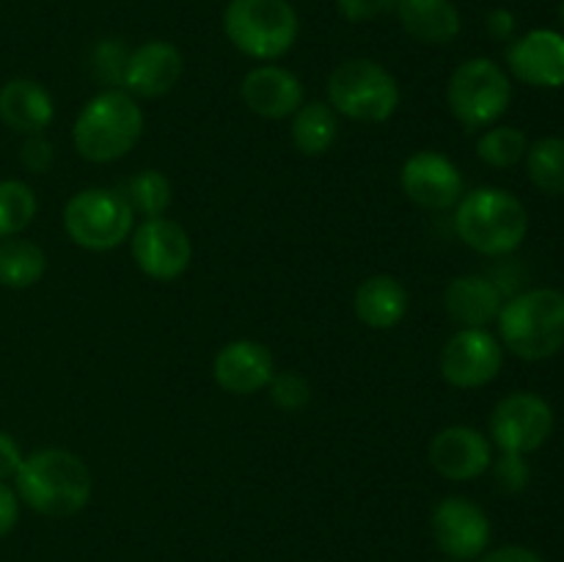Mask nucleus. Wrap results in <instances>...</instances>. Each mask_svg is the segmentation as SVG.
<instances>
[{
    "label": "nucleus",
    "mask_w": 564,
    "mask_h": 562,
    "mask_svg": "<svg viewBox=\"0 0 564 562\" xmlns=\"http://www.w3.org/2000/svg\"><path fill=\"white\" fill-rule=\"evenodd\" d=\"M14 483L20 501L39 516H75L91 499V472L83 457L61 446H44L22 457Z\"/></svg>",
    "instance_id": "f257e3e1"
},
{
    "label": "nucleus",
    "mask_w": 564,
    "mask_h": 562,
    "mask_svg": "<svg viewBox=\"0 0 564 562\" xmlns=\"http://www.w3.org/2000/svg\"><path fill=\"white\" fill-rule=\"evenodd\" d=\"M455 231L482 257H507L527 240L529 213L521 198L505 187H477L457 202Z\"/></svg>",
    "instance_id": "f03ea898"
},
{
    "label": "nucleus",
    "mask_w": 564,
    "mask_h": 562,
    "mask_svg": "<svg viewBox=\"0 0 564 562\" xmlns=\"http://www.w3.org/2000/svg\"><path fill=\"white\" fill-rule=\"evenodd\" d=\"M501 347L523 361H545L564 347V292L554 287H534L518 292L501 306Z\"/></svg>",
    "instance_id": "7ed1b4c3"
},
{
    "label": "nucleus",
    "mask_w": 564,
    "mask_h": 562,
    "mask_svg": "<svg viewBox=\"0 0 564 562\" xmlns=\"http://www.w3.org/2000/svg\"><path fill=\"white\" fill-rule=\"evenodd\" d=\"M143 136V110L124 88H105L88 99L72 127V143L88 163H113Z\"/></svg>",
    "instance_id": "20e7f679"
},
{
    "label": "nucleus",
    "mask_w": 564,
    "mask_h": 562,
    "mask_svg": "<svg viewBox=\"0 0 564 562\" xmlns=\"http://www.w3.org/2000/svg\"><path fill=\"white\" fill-rule=\"evenodd\" d=\"M224 31L248 58L275 61L297 42L301 20L290 0H229Z\"/></svg>",
    "instance_id": "39448f33"
},
{
    "label": "nucleus",
    "mask_w": 564,
    "mask_h": 562,
    "mask_svg": "<svg viewBox=\"0 0 564 562\" xmlns=\"http://www.w3.org/2000/svg\"><path fill=\"white\" fill-rule=\"evenodd\" d=\"M328 105L352 121L380 125L400 108V86L386 66L372 58L341 61L328 77Z\"/></svg>",
    "instance_id": "423d86ee"
},
{
    "label": "nucleus",
    "mask_w": 564,
    "mask_h": 562,
    "mask_svg": "<svg viewBox=\"0 0 564 562\" xmlns=\"http://www.w3.org/2000/svg\"><path fill=\"white\" fill-rule=\"evenodd\" d=\"M446 105L466 130H488L510 110V75L490 58L463 61L446 83Z\"/></svg>",
    "instance_id": "0eeeda50"
},
{
    "label": "nucleus",
    "mask_w": 564,
    "mask_h": 562,
    "mask_svg": "<svg viewBox=\"0 0 564 562\" xmlns=\"http://www.w3.org/2000/svg\"><path fill=\"white\" fill-rule=\"evenodd\" d=\"M64 229L69 240L86 251H110L132 235L135 213L119 191L88 187L66 202Z\"/></svg>",
    "instance_id": "6e6552de"
},
{
    "label": "nucleus",
    "mask_w": 564,
    "mask_h": 562,
    "mask_svg": "<svg viewBox=\"0 0 564 562\" xmlns=\"http://www.w3.org/2000/svg\"><path fill=\"white\" fill-rule=\"evenodd\" d=\"M554 433V408L534 391H512L496 402L490 413V444L501 452L529 455Z\"/></svg>",
    "instance_id": "1a4fd4ad"
},
{
    "label": "nucleus",
    "mask_w": 564,
    "mask_h": 562,
    "mask_svg": "<svg viewBox=\"0 0 564 562\" xmlns=\"http://www.w3.org/2000/svg\"><path fill=\"white\" fill-rule=\"evenodd\" d=\"M438 367L446 383L455 389H482L499 378L505 347L488 328H460L446 339Z\"/></svg>",
    "instance_id": "9d476101"
},
{
    "label": "nucleus",
    "mask_w": 564,
    "mask_h": 562,
    "mask_svg": "<svg viewBox=\"0 0 564 562\" xmlns=\"http://www.w3.org/2000/svg\"><path fill=\"white\" fill-rule=\"evenodd\" d=\"M132 259L152 281H174L191 268L193 240L185 226L165 218H143L130 235Z\"/></svg>",
    "instance_id": "9b49d317"
},
{
    "label": "nucleus",
    "mask_w": 564,
    "mask_h": 562,
    "mask_svg": "<svg viewBox=\"0 0 564 562\" xmlns=\"http://www.w3.org/2000/svg\"><path fill=\"white\" fill-rule=\"evenodd\" d=\"M430 527L438 549L457 562L479 560L488 551L494 534L488 512L466 496H446L433 510Z\"/></svg>",
    "instance_id": "f8f14e48"
},
{
    "label": "nucleus",
    "mask_w": 564,
    "mask_h": 562,
    "mask_svg": "<svg viewBox=\"0 0 564 562\" xmlns=\"http://www.w3.org/2000/svg\"><path fill=\"white\" fill-rule=\"evenodd\" d=\"M400 185L405 196L422 209H441L457 207L463 198V174L446 154L424 149V152L411 154L402 163Z\"/></svg>",
    "instance_id": "ddd939ff"
},
{
    "label": "nucleus",
    "mask_w": 564,
    "mask_h": 562,
    "mask_svg": "<svg viewBox=\"0 0 564 562\" xmlns=\"http://www.w3.org/2000/svg\"><path fill=\"white\" fill-rule=\"evenodd\" d=\"M430 463L452 483H471L494 463V444L488 435L468 424H449L430 441Z\"/></svg>",
    "instance_id": "4468645a"
},
{
    "label": "nucleus",
    "mask_w": 564,
    "mask_h": 562,
    "mask_svg": "<svg viewBox=\"0 0 564 562\" xmlns=\"http://www.w3.org/2000/svg\"><path fill=\"white\" fill-rule=\"evenodd\" d=\"M507 69L532 88H564V33L534 28L512 39L507 47Z\"/></svg>",
    "instance_id": "2eb2a0df"
},
{
    "label": "nucleus",
    "mask_w": 564,
    "mask_h": 562,
    "mask_svg": "<svg viewBox=\"0 0 564 562\" xmlns=\"http://www.w3.org/2000/svg\"><path fill=\"white\" fill-rule=\"evenodd\" d=\"M275 375L273 353L257 339H235L215 353L213 378L229 395H257Z\"/></svg>",
    "instance_id": "dca6fc26"
},
{
    "label": "nucleus",
    "mask_w": 564,
    "mask_h": 562,
    "mask_svg": "<svg viewBox=\"0 0 564 562\" xmlns=\"http://www.w3.org/2000/svg\"><path fill=\"white\" fill-rule=\"evenodd\" d=\"M182 69H185V61H182L176 44L163 42V39H149L141 47L130 50L121 88L130 91L132 97H165L180 83Z\"/></svg>",
    "instance_id": "f3484780"
},
{
    "label": "nucleus",
    "mask_w": 564,
    "mask_h": 562,
    "mask_svg": "<svg viewBox=\"0 0 564 562\" xmlns=\"http://www.w3.org/2000/svg\"><path fill=\"white\" fill-rule=\"evenodd\" d=\"M242 102L248 110L264 119H286L303 105V83L295 72L275 64L253 66L242 77Z\"/></svg>",
    "instance_id": "a211bd4d"
},
{
    "label": "nucleus",
    "mask_w": 564,
    "mask_h": 562,
    "mask_svg": "<svg viewBox=\"0 0 564 562\" xmlns=\"http://www.w3.org/2000/svg\"><path fill=\"white\" fill-rule=\"evenodd\" d=\"M444 306L446 314L463 328H488L499 320L505 295L488 275L468 273L449 281L444 292Z\"/></svg>",
    "instance_id": "6ab92c4d"
},
{
    "label": "nucleus",
    "mask_w": 564,
    "mask_h": 562,
    "mask_svg": "<svg viewBox=\"0 0 564 562\" xmlns=\"http://www.w3.org/2000/svg\"><path fill=\"white\" fill-rule=\"evenodd\" d=\"M55 119L47 88L31 77H14L0 86V121L20 136H39Z\"/></svg>",
    "instance_id": "aec40b11"
},
{
    "label": "nucleus",
    "mask_w": 564,
    "mask_h": 562,
    "mask_svg": "<svg viewBox=\"0 0 564 562\" xmlns=\"http://www.w3.org/2000/svg\"><path fill=\"white\" fill-rule=\"evenodd\" d=\"M356 317L372 331H389L408 314V290L400 279L389 273L369 275L358 284L352 298Z\"/></svg>",
    "instance_id": "412c9836"
},
{
    "label": "nucleus",
    "mask_w": 564,
    "mask_h": 562,
    "mask_svg": "<svg viewBox=\"0 0 564 562\" xmlns=\"http://www.w3.org/2000/svg\"><path fill=\"white\" fill-rule=\"evenodd\" d=\"M397 17L411 39L449 44L460 33V11L452 0H397Z\"/></svg>",
    "instance_id": "4be33fe9"
},
{
    "label": "nucleus",
    "mask_w": 564,
    "mask_h": 562,
    "mask_svg": "<svg viewBox=\"0 0 564 562\" xmlns=\"http://www.w3.org/2000/svg\"><path fill=\"white\" fill-rule=\"evenodd\" d=\"M336 136H339V121L328 102H319V99L303 102L292 114V143L301 154H308V158L325 154L336 143Z\"/></svg>",
    "instance_id": "5701e85b"
},
{
    "label": "nucleus",
    "mask_w": 564,
    "mask_h": 562,
    "mask_svg": "<svg viewBox=\"0 0 564 562\" xmlns=\"http://www.w3.org/2000/svg\"><path fill=\"white\" fill-rule=\"evenodd\" d=\"M47 270V253L31 240L6 237L0 240V287L9 290H28L42 281Z\"/></svg>",
    "instance_id": "b1692460"
},
{
    "label": "nucleus",
    "mask_w": 564,
    "mask_h": 562,
    "mask_svg": "<svg viewBox=\"0 0 564 562\" xmlns=\"http://www.w3.org/2000/svg\"><path fill=\"white\" fill-rule=\"evenodd\" d=\"M527 174L538 191L549 196H564V138L545 136L529 143Z\"/></svg>",
    "instance_id": "393cba45"
},
{
    "label": "nucleus",
    "mask_w": 564,
    "mask_h": 562,
    "mask_svg": "<svg viewBox=\"0 0 564 562\" xmlns=\"http://www.w3.org/2000/svg\"><path fill=\"white\" fill-rule=\"evenodd\" d=\"M121 196L127 198L130 209L143 218H160L165 215V209L171 207V198H174V187L171 180L158 169H143L135 176L124 182L121 187Z\"/></svg>",
    "instance_id": "a878e982"
},
{
    "label": "nucleus",
    "mask_w": 564,
    "mask_h": 562,
    "mask_svg": "<svg viewBox=\"0 0 564 562\" xmlns=\"http://www.w3.org/2000/svg\"><path fill=\"white\" fill-rule=\"evenodd\" d=\"M529 152L527 132L510 125H494L479 136L477 158L490 169H512Z\"/></svg>",
    "instance_id": "bb28decb"
},
{
    "label": "nucleus",
    "mask_w": 564,
    "mask_h": 562,
    "mask_svg": "<svg viewBox=\"0 0 564 562\" xmlns=\"http://www.w3.org/2000/svg\"><path fill=\"white\" fill-rule=\"evenodd\" d=\"M39 198L22 180H0V240L25 231L33 224Z\"/></svg>",
    "instance_id": "cd10ccee"
},
{
    "label": "nucleus",
    "mask_w": 564,
    "mask_h": 562,
    "mask_svg": "<svg viewBox=\"0 0 564 562\" xmlns=\"http://www.w3.org/2000/svg\"><path fill=\"white\" fill-rule=\"evenodd\" d=\"M127 58H130V50L124 47V42H121V39H102V42H99L91 53L94 77H97V80H102L105 86L121 88L124 86Z\"/></svg>",
    "instance_id": "c85d7f7f"
},
{
    "label": "nucleus",
    "mask_w": 564,
    "mask_h": 562,
    "mask_svg": "<svg viewBox=\"0 0 564 562\" xmlns=\"http://www.w3.org/2000/svg\"><path fill=\"white\" fill-rule=\"evenodd\" d=\"M268 395L275 408H281L286 413H295L301 408H306L308 400H312V383L301 372L284 369V372L273 375V380L268 383Z\"/></svg>",
    "instance_id": "c756f323"
},
{
    "label": "nucleus",
    "mask_w": 564,
    "mask_h": 562,
    "mask_svg": "<svg viewBox=\"0 0 564 562\" xmlns=\"http://www.w3.org/2000/svg\"><path fill=\"white\" fill-rule=\"evenodd\" d=\"M488 472H494L496 488L505 490V494H521V490H527L529 477H532L527 455H518V452H501L499 457H494Z\"/></svg>",
    "instance_id": "7c9ffc66"
},
{
    "label": "nucleus",
    "mask_w": 564,
    "mask_h": 562,
    "mask_svg": "<svg viewBox=\"0 0 564 562\" xmlns=\"http://www.w3.org/2000/svg\"><path fill=\"white\" fill-rule=\"evenodd\" d=\"M53 160H55V149L42 132H39V136H25V141H22L20 147V163L25 165L31 174H47Z\"/></svg>",
    "instance_id": "2f4dec72"
},
{
    "label": "nucleus",
    "mask_w": 564,
    "mask_h": 562,
    "mask_svg": "<svg viewBox=\"0 0 564 562\" xmlns=\"http://www.w3.org/2000/svg\"><path fill=\"white\" fill-rule=\"evenodd\" d=\"M397 9V0H336V11L347 22H369Z\"/></svg>",
    "instance_id": "473e14b6"
},
{
    "label": "nucleus",
    "mask_w": 564,
    "mask_h": 562,
    "mask_svg": "<svg viewBox=\"0 0 564 562\" xmlns=\"http://www.w3.org/2000/svg\"><path fill=\"white\" fill-rule=\"evenodd\" d=\"M22 450L17 444V439L6 430H0V483L11 479L17 474V468L22 466Z\"/></svg>",
    "instance_id": "72a5a7b5"
},
{
    "label": "nucleus",
    "mask_w": 564,
    "mask_h": 562,
    "mask_svg": "<svg viewBox=\"0 0 564 562\" xmlns=\"http://www.w3.org/2000/svg\"><path fill=\"white\" fill-rule=\"evenodd\" d=\"M17 521H20V496L14 488L0 483V538H6L17 527Z\"/></svg>",
    "instance_id": "f704fd0d"
},
{
    "label": "nucleus",
    "mask_w": 564,
    "mask_h": 562,
    "mask_svg": "<svg viewBox=\"0 0 564 562\" xmlns=\"http://www.w3.org/2000/svg\"><path fill=\"white\" fill-rule=\"evenodd\" d=\"M485 25H488L490 39H496V42H510V39L516 36L518 20L510 9H505V6H501V9L490 11L488 20H485Z\"/></svg>",
    "instance_id": "c9c22d12"
},
{
    "label": "nucleus",
    "mask_w": 564,
    "mask_h": 562,
    "mask_svg": "<svg viewBox=\"0 0 564 562\" xmlns=\"http://www.w3.org/2000/svg\"><path fill=\"white\" fill-rule=\"evenodd\" d=\"M479 562H543V556L534 554L527 545H501V549L485 551Z\"/></svg>",
    "instance_id": "e433bc0d"
},
{
    "label": "nucleus",
    "mask_w": 564,
    "mask_h": 562,
    "mask_svg": "<svg viewBox=\"0 0 564 562\" xmlns=\"http://www.w3.org/2000/svg\"><path fill=\"white\" fill-rule=\"evenodd\" d=\"M560 17H562V28H564V0H562V9H560Z\"/></svg>",
    "instance_id": "4c0bfd02"
},
{
    "label": "nucleus",
    "mask_w": 564,
    "mask_h": 562,
    "mask_svg": "<svg viewBox=\"0 0 564 562\" xmlns=\"http://www.w3.org/2000/svg\"><path fill=\"white\" fill-rule=\"evenodd\" d=\"M446 562H457V560H446Z\"/></svg>",
    "instance_id": "58836bf2"
}]
</instances>
